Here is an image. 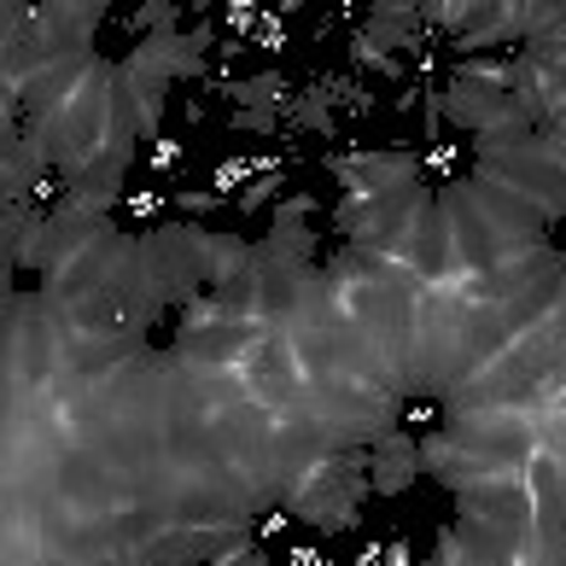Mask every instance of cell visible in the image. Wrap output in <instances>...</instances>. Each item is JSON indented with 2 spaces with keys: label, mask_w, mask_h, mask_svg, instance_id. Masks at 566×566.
<instances>
[{
  "label": "cell",
  "mask_w": 566,
  "mask_h": 566,
  "mask_svg": "<svg viewBox=\"0 0 566 566\" xmlns=\"http://www.w3.org/2000/svg\"><path fill=\"white\" fill-rule=\"evenodd\" d=\"M368 468H356V450H327L316 455L310 468L292 479V491L281 509L304 526H322V532H350L356 514H363V496L374 491V479H363Z\"/></svg>",
  "instance_id": "cell-1"
},
{
  "label": "cell",
  "mask_w": 566,
  "mask_h": 566,
  "mask_svg": "<svg viewBox=\"0 0 566 566\" xmlns=\"http://www.w3.org/2000/svg\"><path fill=\"white\" fill-rule=\"evenodd\" d=\"M327 170L345 181V193H403L421 187V158L415 153H339Z\"/></svg>",
  "instance_id": "cell-2"
},
{
  "label": "cell",
  "mask_w": 566,
  "mask_h": 566,
  "mask_svg": "<svg viewBox=\"0 0 566 566\" xmlns=\"http://www.w3.org/2000/svg\"><path fill=\"white\" fill-rule=\"evenodd\" d=\"M415 473H421V438H409V432L391 427L380 444H368V479H374V491H380V496L409 491Z\"/></svg>",
  "instance_id": "cell-3"
},
{
  "label": "cell",
  "mask_w": 566,
  "mask_h": 566,
  "mask_svg": "<svg viewBox=\"0 0 566 566\" xmlns=\"http://www.w3.org/2000/svg\"><path fill=\"white\" fill-rule=\"evenodd\" d=\"M333 117H339V99H333L327 82H316V88H304V94H286V129L333 135Z\"/></svg>",
  "instance_id": "cell-4"
},
{
  "label": "cell",
  "mask_w": 566,
  "mask_h": 566,
  "mask_svg": "<svg viewBox=\"0 0 566 566\" xmlns=\"http://www.w3.org/2000/svg\"><path fill=\"white\" fill-rule=\"evenodd\" d=\"M228 94H234L240 106H286V82H281V71H258V76L234 82Z\"/></svg>",
  "instance_id": "cell-5"
},
{
  "label": "cell",
  "mask_w": 566,
  "mask_h": 566,
  "mask_svg": "<svg viewBox=\"0 0 566 566\" xmlns=\"http://www.w3.org/2000/svg\"><path fill=\"white\" fill-rule=\"evenodd\" d=\"M135 30L153 35V30H176V0H146V7L135 12Z\"/></svg>",
  "instance_id": "cell-6"
}]
</instances>
